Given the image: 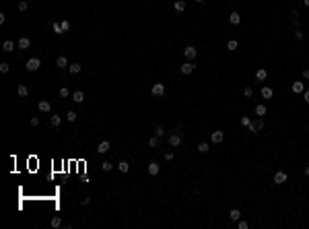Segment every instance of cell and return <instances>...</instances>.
I'll list each match as a JSON object with an SVG mask.
<instances>
[{"instance_id": "d6986e66", "label": "cell", "mask_w": 309, "mask_h": 229, "mask_svg": "<svg viewBox=\"0 0 309 229\" xmlns=\"http://www.w3.org/2000/svg\"><path fill=\"white\" fill-rule=\"evenodd\" d=\"M72 101H74V103H83V101H85V93H83V91H74V93H72Z\"/></svg>"}, {"instance_id": "9a60e30c", "label": "cell", "mask_w": 309, "mask_h": 229, "mask_svg": "<svg viewBox=\"0 0 309 229\" xmlns=\"http://www.w3.org/2000/svg\"><path fill=\"white\" fill-rule=\"evenodd\" d=\"M173 8H175V13H183V10H186V0H175V2H173Z\"/></svg>"}, {"instance_id": "30bf717a", "label": "cell", "mask_w": 309, "mask_h": 229, "mask_svg": "<svg viewBox=\"0 0 309 229\" xmlns=\"http://www.w3.org/2000/svg\"><path fill=\"white\" fill-rule=\"evenodd\" d=\"M29 45H31V39H29V37H21V39L17 41V48H19V50H27Z\"/></svg>"}, {"instance_id": "277c9868", "label": "cell", "mask_w": 309, "mask_h": 229, "mask_svg": "<svg viewBox=\"0 0 309 229\" xmlns=\"http://www.w3.org/2000/svg\"><path fill=\"white\" fill-rule=\"evenodd\" d=\"M223 140H225V132H223V130H214V132L210 134V143L212 144H221Z\"/></svg>"}, {"instance_id": "5bb4252c", "label": "cell", "mask_w": 309, "mask_h": 229, "mask_svg": "<svg viewBox=\"0 0 309 229\" xmlns=\"http://www.w3.org/2000/svg\"><path fill=\"white\" fill-rule=\"evenodd\" d=\"M266 112H268V110H266V105H262V103H258V105L254 107V114L258 116V118H262V116H266Z\"/></svg>"}, {"instance_id": "d590c367", "label": "cell", "mask_w": 309, "mask_h": 229, "mask_svg": "<svg viewBox=\"0 0 309 229\" xmlns=\"http://www.w3.org/2000/svg\"><path fill=\"white\" fill-rule=\"evenodd\" d=\"M8 70H10L8 62H0V72H8Z\"/></svg>"}, {"instance_id": "f546056e", "label": "cell", "mask_w": 309, "mask_h": 229, "mask_svg": "<svg viewBox=\"0 0 309 229\" xmlns=\"http://www.w3.org/2000/svg\"><path fill=\"white\" fill-rule=\"evenodd\" d=\"M163 134H165V128H163L161 124H157V126H155V136H159V138H161Z\"/></svg>"}, {"instance_id": "7bdbcfd3", "label": "cell", "mask_w": 309, "mask_h": 229, "mask_svg": "<svg viewBox=\"0 0 309 229\" xmlns=\"http://www.w3.org/2000/svg\"><path fill=\"white\" fill-rule=\"evenodd\" d=\"M29 122H31V126H39V118H31Z\"/></svg>"}, {"instance_id": "ab89813d", "label": "cell", "mask_w": 309, "mask_h": 229, "mask_svg": "<svg viewBox=\"0 0 309 229\" xmlns=\"http://www.w3.org/2000/svg\"><path fill=\"white\" fill-rule=\"evenodd\" d=\"M237 227H239V229H247V227H250V225H247V221L239 219V223H237Z\"/></svg>"}, {"instance_id": "8d00e7d4", "label": "cell", "mask_w": 309, "mask_h": 229, "mask_svg": "<svg viewBox=\"0 0 309 229\" xmlns=\"http://www.w3.org/2000/svg\"><path fill=\"white\" fill-rule=\"evenodd\" d=\"M60 25H62V31H64V33H66V31H70V21H66V19H64L62 23H60Z\"/></svg>"}, {"instance_id": "f35d334b", "label": "cell", "mask_w": 309, "mask_h": 229, "mask_svg": "<svg viewBox=\"0 0 309 229\" xmlns=\"http://www.w3.org/2000/svg\"><path fill=\"white\" fill-rule=\"evenodd\" d=\"M101 167H103V171H111V167H113V165L109 163V161H103V163H101Z\"/></svg>"}, {"instance_id": "cb8c5ba5", "label": "cell", "mask_w": 309, "mask_h": 229, "mask_svg": "<svg viewBox=\"0 0 309 229\" xmlns=\"http://www.w3.org/2000/svg\"><path fill=\"white\" fill-rule=\"evenodd\" d=\"M262 97H264V99H270V97H272V89H270V87H262Z\"/></svg>"}, {"instance_id": "52a82bcc", "label": "cell", "mask_w": 309, "mask_h": 229, "mask_svg": "<svg viewBox=\"0 0 309 229\" xmlns=\"http://www.w3.org/2000/svg\"><path fill=\"white\" fill-rule=\"evenodd\" d=\"M37 107H39V112H44V114H49V112H52V103H49L48 99L39 101V103H37Z\"/></svg>"}, {"instance_id": "681fc988", "label": "cell", "mask_w": 309, "mask_h": 229, "mask_svg": "<svg viewBox=\"0 0 309 229\" xmlns=\"http://www.w3.org/2000/svg\"><path fill=\"white\" fill-rule=\"evenodd\" d=\"M194 2H198V4H200V2H204V0H194Z\"/></svg>"}, {"instance_id": "b9f144b4", "label": "cell", "mask_w": 309, "mask_h": 229, "mask_svg": "<svg viewBox=\"0 0 309 229\" xmlns=\"http://www.w3.org/2000/svg\"><path fill=\"white\" fill-rule=\"evenodd\" d=\"M295 37H297V39H303V33H301V29H299V27L295 29Z\"/></svg>"}, {"instance_id": "7dc6e473", "label": "cell", "mask_w": 309, "mask_h": 229, "mask_svg": "<svg viewBox=\"0 0 309 229\" xmlns=\"http://www.w3.org/2000/svg\"><path fill=\"white\" fill-rule=\"evenodd\" d=\"M305 175H307V178H309V165H307V167H305Z\"/></svg>"}, {"instance_id": "9c48e42d", "label": "cell", "mask_w": 309, "mask_h": 229, "mask_svg": "<svg viewBox=\"0 0 309 229\" xmlns=\"http://www.w3.org/2000/svg\"><path fill=\"white\" fill-rule=\"evenodd\" d=\"M194 68H196V66H194V62H192V60H188L186 64H182V72H183V75H192V72H194Z\"/></svg>"}, {"instance_id": "ac0fdd59", "label": "cell", "mask_w": 309, "mask_h": 229, "mask_svg": "<svg viewBox=\"0 0 309 229\" xmlns=\"http://www.w3.org/2000/svg\"><path fill=\"white\" fill-rule=\"evenodd\" d=\"M255 79H258V81H266V79H268V70H266V68H258V70H255Z\"/></svg>"}, {"instance_id": "e0dca14e", "label": "cell", "mask_w": 309, "mask_h": 229, "mask_svg": "<svg viewBox=\"0 0 309 229\" xmlns=\"http://www.w3.org/2000/svg\"><path fill=\"white\" fill-rule=\"evenodd\" d=\"M229 23H231V25H239V23H241V15H239V13H231V15H229Z\"/></svg>"}, {"instance_id": "ee69618b", "label": "cell", "mask_w": 309, "mask_h": 229, "mask_svg": "<svg viewBox=\"0 0 309 229\" xmlns=\"http://www.w3.org/2000/svg\"><path fill=\"white\" fill-rule=\"evenodd\" d=\"M303 99H305V103H309V91H303Z\"/></svg>"}, {"instance_id": "484cf974", "label": "cell", "mask_w": 309, "mask_h": 229, "mask_svg": "<svg viewBox=\"0 0 309 229\" xmlns=\"http://www.w3.org/2000/svg\"><path fill=\"white\" fill-rule=\"evenodd\" d=\"M237 45H239V44H237L235 39H229V41H227V50H229V52H235Z\"/></svg>"}, {"instance_id": "ffe728a7", "label": "cell", "mask_w": 309, "mask_h": 229, "mask_svg": "<svg viewBox=\"0 0 309 229\" xmlns=\"http://www.w3.org/2000/svg\"><path fill=\"white\" fill-rule=\"evenodd\" d=\"M15 48H17V45H15V41H10V39H6L4 44H2V50H4V52H13Z\"/></svg>"}, {"instance_id": "8fae6325", "label": "cell", "mask_w": 309, "mask_h": 229, "mask_svg": "<svg viewBox=\"0 0 309 229\" xmlns=\"http://www.w3.org/2000/svg\"><path fill=\"white\" fill-rule=\"evenodd\" d=\"M303 91H305V85L301 83V81H295V83H293V93L303 95Z\"/></svg>"}, {"instance_id": "7c38bea8", "label": "cell", "mask_w": 309, "mask_h": 229, "mask_svg": "<svg viewBox=\"0 0 309 229\" xmlns=\"http://www.w3.org/2000/svg\"><path fill=\"white\" fill-rule=\"evenodd\" d=\"M109 149H111V143H109V140H101V143H99V147H97L99 153H107Z\"/></svg>"}, {"instance_id": "74e56055", "label": "cell", "mask_w": 309, "mask_h": 229, "mask_svg": "<svg viewBox=\"0 0 309 229\" xmlns=\"http://www.w3.org/2000/svg\"><path fill=\"white\" fill-rule=\"evenodd\" d=\"M250 124H251V120L247 118V116H243V118H241V126H243V128H247Z\"/></svg>"}, {"instance_id": "83f0119b", "label": "cell", "mask_w": 309, "mask_h": 229, "mask_svg": "<svg viewBox=\"0 0 309 229\" xmlns=\"http://www.w3.org/2000/svg\"><path fill=\"white\" fill-rule=\"evenodd\" d=\"M148 147H151V149H157V147H159V136H152V138H148Z\"/></svg>"}, {"instance_id": "4fadbf2b", "label": "cell", "mask_w": 309, "mask_h": 229, "mask_svg": "<svg viewBox=\"0 0 309 229\" xmlns=\"http://www.w3.org/2000/svg\"><path fill=\"white\" fill-rule=\"evenodd\" d=\"M274 182H276V184H285V182H286V174H285V171H276V174H274Z\"/></svg>"}, {"instance_id": "1f68e13d", "label": "cell", "mask_w": 309, "mask_h": 229, "mask_svg": "<svg viewBox=\"0 0 309 229\" xmlns=\"http://www.w3.org/2000/svg\"><path fill=\"white\" fill-rule=\"evenodd\" d=\"M49 225H52V227H54V229L62 227V219H60V217H54V219H52V223H49Z\"/></svg>"}, {"instance_id": "4316f807", "label": "cell", "mask_w": 309, "mask_h": 229, "mask_svg": "<svg viewBox=\"0 0 309 229\" xmlns=\"http://www.w3.org/2000/svg\"><path fill=\"white\" fill-rule=\"evenodd\" d=\"M52 29H54V33H56V35H64L62 25H60V23H52Z\"/></svg>"}, {"instance_id": "4dcf8cb0", "label": "cell", "mask_w": 309, "mask_h": 229, "mask_svg": "<svg viewBox=\"0 0 309 229\" xmlns=\"http://www.w3.org/2000/svg\"><path fill=\"white\" fill-rule=\"evenodd\" d=\"M66 118H68V122H76V118H79V114H76L74 110H70L68 114H66Z\"/></svg>"}, {"instance_id": "d4e9b609", "label": "cell", "mask_w": 309, "mask_h": 229, "mask_svg": "<svg viewBox=\"0 0 309 229\" xmlns=\"http://www.w3.org/2000/svg\"><path fill=\"white\" fill-rule=\"evenodd\" d=\"M118 169L122 171V174H128V169H130V165H128V161H120V163H118Z\"/></svg>"}, {"instance_id": "5b68a950", "label": "cell", "mask_w": 309, "mask_h": 229, "mask_svg": "<svg viewBox=\"0 0 309 229\" xmlns=\"http://www.w3.org/2000/svg\"><path fill=\"white\" fill-rule=\"evenodd\" d=\"M247 128H250V132H260L262 128H264V122H262V118H258V120H251V124L247 126Z\"/></svg>"}, {"instance_id": "2e32d148", "label": "cell", "mask_w": 309, "mask_h": 229, "mask_svg": "<svg viewBox=\"0 0 309 229\" xmlns=\"http://www.w3.org/2000/svg\"><path fill=\"white\" fill-rule=\"evenodd\" d=\"M56 66H58V68H68V58H66V56H60L58 60H56Z\"/></svg>"}, {"instance_id": "f6af8a7d", "label": "cell", "mask_w": 309, "mask_h": 229, "mask_svg": "<svg viewBox=\"0 0 309 229\" xmlns=\"http://www.w3.org/2000/svg\"><path fill=\"white\" fill-rule=\"evenodd\" d=\"M173 159V153H165V161H171Z\"/></svg>"}, {"instance_id": "f1b7e54d", "label": "cell", "mask_w": 309, "mask_h": 229, "mask_svg": "<svg viewBox=\"0 0 309 229\" xmlns=\"http://www.w3.org/2000/svg\"><path fill=\"white\" fill-rule=\"evenodd\" d=\"M198 151H200V153H208V151H210V144L208 143H200L198 144Z\"/></svg>"}, {"instance_id": "c3c4849f", "label": "cell", "mask_w": 309, "mask_h": 229, "mask_svg": "<svg viewBox=\"0 0 309 229\" xmlns=\"http://www.w3.org/2000/svg\"><path fill=\"white\" fill-rule=\"evenodd\" d=\"M303 4H305V6H307V8H309V0H303Z\"/></svg>"}, {"instance_id": "bcb514c9", "label": "cell", "mask_w": 309, "mask_h": 229, "mask_svg": "<svg viewBox=\"0 0 309 229\" xmlns=\"http://www.w3.org/2000/svg\"><path fill=\"white\" fill-rule=\"evenodd\" d=\"M303 79H309V68H305V70H303Z\"/></svg>"}, {"instance_id": "44dd1931", "label": "cell", "mask_w": 309, "mask_h": 229, "mask_svg": "<svg viewBox=\"0 0 309 229\" xmlns=\"http://www.w3.org/2000/svg\"><path fill=\"white\" fill-rule=\"evenodd\" d=\"M80 70H83V66H80L79 62H76V64H70V66H68V72H70V75H79Z\"/></svg>"}, {"instance_id": "836d02e7", "label": "cell", "mask_w": 309, "mask_h": 229, "mask_svg": "<svg viewBox=\"0 0 309 229\" xmlns=\"http://www.w3.org/2000/svg\"><path fill=\"white\" fill-rule=\"evenodd\" d=\"M70 95H72V93H70L68 87H62V89H60V97H62V99H64V97H70Z\"/></svg>"}, {"instance_id": "603a6c76", "label": "cell", "mask_w": 309, "mask_h": 229, "mask_svg": "<svg viewBox=\"0 0 309 229\" xmlns=\"http://www.w3.org/2000/svg\"><path fill=\"white\" fill-rule=\"evenodd\" d=\"M229 219H231V221H239V219H241V211H239V209H233V211L229 213Z\"/></svg>"}, {"instance_id": "7402d4cb", "label": "cell", "mask_w": 309, "mask_h": 229, "mask_svg": "<svg viewBox=\"0 0 309 229\" xmlns=\"http://www.w3.org/2000/svg\"><path fill=\"white\" fill-rule=\"evenodd\" d=\"M17 93H19V97H27V95H29V87L19 85V87H17Z\"/></svg>"}, {"instance_id": "3957f363", "label": "cell", "mask_w": 309, "mask_h": 229, "mask_svg": "<svg viewBox=\"0 0 309 229\" xmlns=\"http://www.w3.org/2000/svg\"><path fill=\"white\" fill-rule=\"evenodd\" d=\"M151 93H152V97H163V95H165V85H163V83H155Z\"/></svg>"}, {"instance_id": "e575fe53", "label": "cell", "mask_w": 309, "mask_h": 229, "mask_svg": "<svg viewBox=\"0 0 309 229\" xmlns=\"http://www.w3.org/2000/svg\"><path fill=\"white\" fill-rule=\"evenodd\" d=\"M27 8H29V2H27V0H21V2H19V10H21V13H25Z\"/></svg>"}, {"instance_id": "60d3db41", "label": "cell", "mask_w": 309, "mask_h": 229, "mask_svg": "<svg viewBox=\"0 0 309 229\" xmlns=\"http://www.w3.org/2000/svg\"><path fill=\"white\" fill-rule=\"evenodd\" d=\"M243 95H245V97H251V95H254V89H251V87H245V89H243Z\"/></svg>"}, {"instance_id": "ba28073f", "label": "cell", "mask_w": 309, "mask_h": 229, "mask_svg": "<svg viewBox=\"0 0 309 229\" xmlns=\"http://www.w3.org/2000/svg\"><path fill=\"white\" fill-rule=\"evenodd\" d=\"M159 171H161V165H159L157 161H151V163H148V174L151 175H159Z\"/></svg>"}, {"instance_id": "6da1fadb", "label": "cell", "mask_w": 309, "mask_h": 229, "mask_svg": "<svg viewBox=\"0 0 309 229\" xmlns=\"http://www.w3.org/2000/svg\"><path fill=\"white\" fill-rule=\"evenodd\" d=\"M39 66H41L39 58H29L27 60V64H25V68L29 70V72H35V70H39Z\"/></svg>"}, {"instance_id": "7a4b0ae2", "label": "cell", "mask_w": 309, "mask_h": 229, "mask_svg": "<svg viewBox=\"0 0 309 229\" xmlns=\"http://www.w3.org/2000/svg\"><path fill=\"white\" fill-rule=\"evenodd\" d=\"M183 56H186L188 60H192V62H194V60H196V56H198V50L194 48V45H186V48H183Z\"/></svg>"}, {"instance_id": "8992f818", "label": "cell", "mask_w": 309, "mask_h": 229, "mask_svg": "<svg viewBox=\"0 0 309 229\" xmlns=\"http://www.w3.org/2000/svg\"><path fill=\"white\" fill-rule=\"evenodd\" d=\"M169 144H171L173 149H175V147H179V144H182V134H179V132H173V134H169Z\"/></svg>"}, {"instance_id": "d6a6232c", "label": "cell", "mask_w": 309, "mask_h": 229, "mask_svg": "<svg viewBox=\"0 0 309 229\" xmlns=\"http://www.w3.org/2000/svg\"><path fill=\"white\" fill-rule=\"evenodd\" d=\"M49 122H52V126H54V128H58L60 122H62V118H60V116H52V120H49Z\"/></svg>"}]
</instances>
